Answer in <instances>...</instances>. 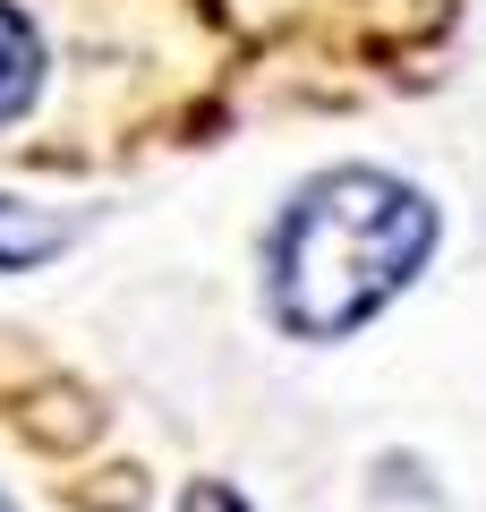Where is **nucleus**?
<instances>
[{
    "instance_id": "nucleus-1",
    "label": "nucleus",
    "mask_w": 486,
    "mask_h": 512,
    "mask_svg": "<svg viewBox=\"0 0 486 512\" xmlns=\"http://www.w3.org/2000/svg\"><path fill=\"white\" fill-rule=\"evenodd\" d=\"M435 248V205L393 171H324L273 231V316L307 342H342L393 308Z\"/></svg>"
},
{
    "instance_id": "nucleus-2",
    "label": "nucleus",
    "mask_w": 486,
    "mask_h": 512,
    "mask_svg": "<svg viewBox=\"0 0 486 512\" xmlns=\"http://www.w3.org/2000/svg\"><path fill=\"white\" fill-rule=\"evenodd\" d=\"M35 86H43V43H35V26L0 0V120H18V111L35 103Z\"/></svg>"
},
{
    "instance_id": "nucleus-3",
    "label": "nucleus",
    "mask_w": 486,
    "mask_h": 512,
    "mask_svg": "<svg viewBox=\"0 0 486 512\" xmlns=\"http://www.w3.org/2000/svg\"><path fill=\"white\" fill-rule=\"evenodd\" d=\"M52 248H69V222L0 197V274H26V265H43Z\"/></svg>"
},
{
    "instance_id": "nucleus-4",
    "label": "nucleus",
    "mask_w": 486,
    "mask_h": 512,
    "mask_svg": "<svg viewBox=\"0 0 486 512\" xmlns=\"http://www.w3.org/2000/svg\"><path fill=\"white\" fill-rule=\"evenodd\" d=\"M188 512H248V504H231L222 487H197V495H188Z\"/></svg>"
},
{
    "instance_id": "nucleus-5",
    "label": "nucleus",
    "mask_w": 486,
    "mask_h": 512,
    "mask_svg": "<svg viewBox=\"0 0 486 512\" xmlns=\"http://www.w3.org/2000/svg\"><path fill=\"white\" fill-rule=\"evenodd\" d=\"M0 512H9V504H0Z\"/></svg>"
}]
</instances>
